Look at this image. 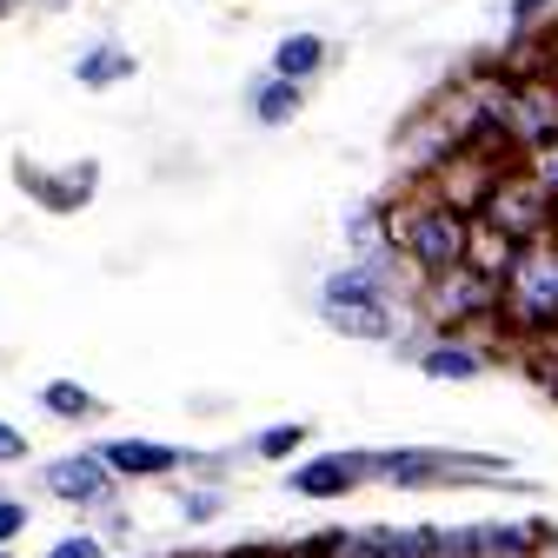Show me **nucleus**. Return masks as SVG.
<instances>
[{"label":"nucleus","instance_id":"6ab92c4d","mask_svg":"<svg viewBox=\"0 0 558 558\" xmlns=\"http://www.w3.org/2000/svg\"><path fill=\"white\" fill-rule=\"evenodd\" d=\"M27 459V433H14L8 418H0V465H21Z\"/></svg>","mask_w":558,"mask_h":558},{"label":"nucleus","instance_id":"f8f14e48","mask_svg":"<svg viewBox=\"0 0 558 558\" xmlns=\"http://www.w3.org/2000/svg\"><path fill=\"white\" fill-rule=\"evenodd\" d=\"M74 74H81V87H113L120 74H133V53H126L120 40H100L94 53H81Z\"/></svg>","mask_w":558,"mask_h":558},{"label":"nucleus","instance_id":"4468645a","mask_svg":"<svg viewBox=\"0 0 558 558\" xmlns=\"http://www.w3.org/2000/svg\"><path fill=\"white\" fill-rule=\"evenodd\" d=\"M300 446H306V426H300V418H287V426H266L246 452H253V459H293Z\"/></svg>","mask_w":558,"mask_h":558},{"label":"nucleus","instance_id":"f257e3e1","mask_svg":"<svg viewBox=\"0 0 558 558\" xmlns=\"http://www.w3.org/2000/svg\"><path fill=\"white\" fill-rule=\"evenodd\" d=\"M386 220H392V253L405 259V272L418 279H439L452 266L472 259V233L478 220L446 206L439 193H412V199H386Z\"/></svg>","mask_w":558,"mask_h":558},{"label":"nucleus","instance_id":"4be33fe9","mask_svg":"<svg viewBox=\"0 0 558 558\" xmlns=\"http://www.w3.org/2000/svg\"><path fill=\"white\" fill-rule=\"evenodd\" d=\"M0 558H14V551H0Z\"/></svg>","mask_w":558,"mask_h":558},{"label":"nucleus","instance_id":"6e6552de","mask_svg":"<svg viewBox=\"0 0 558 558\" xmlns=\"http://www.w3.org/2000/svg\"><path fill=\"white\" fill-rule=\"evenodd\" d=\"M100 465L113 478H173L180 465H193V452L160 446V439H107L100 446Z\"/></svg>","mask_w":558,"mask_h":558},{"label":"nucleus","instance_id":"2eb2a0df","mask_svg":"<svg viewBox=\"0 0 558 558\" xmlns=\"http://www.w3.org/2000/svg\"><path fill=\"white\" fill-rule=\"evenodd\" d=\"M180 512H186V525H214V519L227 512L220 485H193V493H180Z\"/></svg>","mask_w":558,"mask_h":558},{"label":"nucleus","instance_id":"423d86ee","mask_svg":"<svg viewBox=\"0 0 558 558\" xmlns=\"http://www.w3.org/2000/svg\"><path fill=\"white\" fill-rule=\"evenodd\" d=\"M493 360H499L493 339H472V332H433V339L412 353V366L426 373V379H439V386H465V379H478Z\"/></svg>","mask_w":558,"mask_h":558},{"label":"nucleus","instance_id":"20e7f679","mask_svg":"<svg viewBox=\"0 0 558 558\" xmlns=\"http://www.w3.org/2000/svg\"><path fill=\"white\" fill-rule=\"evenodd\" d=\"M373 306H399V272L345 259L319 279V313H373Z\"/></svg>","mask_w":558,"mask_h":558},{"label":"nucleus","instance_id":"7ed1b4c3","mask_svg":"<svg viewBox=\"0 0 558 558\" xmlns=\"http://www.w3.org/2000/svg\"><path fill=\"white\" fill-rule=\"evenodd\" d=\"M418 319L426 332H499V279L478 272L472 259L439 279H418Z\"/></svg>","mask_w":558,"mask_h":558},{"label":"nucleus","instance_id":"39448f33","mask_svg":"<svg viewBox=\"0 0 558 558\" xmlns=\"http://www.w3.org/2000/svg\"><path fill=\"white\" fill-rule=\"evenodd\" d=\"M360 485H373L366 446H360V452H319V459H306V465L287 472V493H293V499H313V506L345 499V493H360Z\"/></svg>","mask_w":558,"mask_h":558},{"label":"nucleus","instance_id":"f03ea898","mask_svg":"<svg viewBox=\"0 0 558 558\" xmlns=\"http://www.w3.org/2000/svg\"><path fill=\"white\" fill-rule=\"evenodd\" d=\"M499 332L512 339H545L558 332V240H525L512 246L499 272Z\"/></svg>","mask_w":558,"mask_h":558},{"label":"nucleus","instance_id":"9d476101","mask_svg":"<svg viewBox=\"0 0 558 558\" xmlns=\"http://www.w3.org/2000/svg\"><path fill=\"white\" fill-rule=\"evenodd\" d=\"M326 60H332V47H326L319 34H287V40L272 47V74H279V81H293V87H306Z\"/></svg>","mask_w":558,"mask_h":558},{"label":"nucleus","instance_id":"aec40b11","mask_svg":"<svg viewBox=\"0 0 558 558\" xmlns=\"http://www.w3.org/2000/svg\"><path fill=\"white\" fill-rule=\"evenodd\" d=\"M551 240H558V214H551Z\"/></svg>","mask_w":558,"mask_h":558},{"label":"nucleus","instance_id":"9b49d317","mask_svg":"<svg viewBox=\"0 0 558 558\" xmlns=\"http://www.w3.org/2000/svg\"><path fill=\"white\" fill-rule=\"evenodd\" d=\"M246 107H253V120H259V126H287V120H293V113L306 107V87L279 81V74H266V81H253Z\"/></svg>","mask_w":558,"mask_h":558},{"label":"nucleus","instance_id":"1a4fd4ad","mask_svg":"<svg viewBox=\"0 0 558 558\" xmlns=\"http://www.w3.org/2000/svg\"><path fill=\"white\" fill-rule=\"evenodd\" d=\"M94 180H100V167H94V160L66 167V173H40V167H27V160H21V186L47 206V214H74V206H87V199H94Z\"/></svg>","mask_w":558,"mask_h":558},{"label":"nucleus","instance_id":"f3484780","mask_svg":"<svg viewBox=\"0 0 558 558\" xmlns=\"http://www.w3.org/2000/svg\"><path fill=\"white\" fill-rule=\"evenodd\" d=\"M47 558H107V551H100V538H94V532H66Z\"/></svg>","mask_w":558,"mask_h":558},{"label":"nucleus","instance_id":"dca6fc26","mask_svg":"<svg viewBox=\"0 0 558 558\" xmlns=\"http://www.w3.org/2000/svg\"><path fill=\"white\" fill-rule=\"evenodd\" d=\"M545 14H558V0H506V21H512L519 34H538Z\"/></svg>","mask_w":558,"mask_h":558},{"label":"nucleus","instance_id":"0eeeda50","mask_svg":"<svg viewBox=\"0 0 558 558\" xmlns=\"http://www.w3.org/2000/svg\"><path fill=\"white\" fill-rule=\"evenodd\" d=\"M40 485H47L53 499H66V506H107V499H113V472L100 465V452L53 459V465L40 472Z\"/></svg>","mask_w":558,"mask_h":558},{"label":"nucleus","instance_id":"ddd939ff","mask_svg":"<svg viewBox=\"0 0 558 558\" xmlns=\"http://www.w3.org/2000/svg\"><path fill=\"white\" fill-rule=\"evenodd\" d=\"M40 405H47L53 418H94V412H100V399H94L87 386H74V379H47V386H40Z\"/></svg>","mask_w":558,"mask_h":558},{"label":"nucleus","instance_id":"412c9836","mask_svg":"<svg viewBox=\"0 0 558 558\" xmlns=\"http://www.w3.org/2000/svg\"><path fill=\"white\" fill-rule=\"evenodd\" d=\"M8 8H14V0H0V14H8Z\"/></svg>","mask_w":558,"mask_h":558},{"label":"nucleus","instance_id":"a211bd4d","mask_svg":"<svg viewBox=\"0 0 558 558\" xmlns=\"http://www.w3.org/2000/svg\"><path fill=\"white\" fill-rule=\"evenodd\" d=\"M21 532H27V506L21 499H0V545L21 538Z\"/></svg>","mask_w":558,"mask_h":558}]
</instances>
